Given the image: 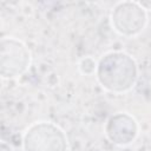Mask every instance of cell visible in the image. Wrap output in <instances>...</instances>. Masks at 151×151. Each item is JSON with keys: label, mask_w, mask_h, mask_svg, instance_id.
<instances>
[{"label": "cell", "mask_w": 151, "mask_h": 151, "mask_svg": "<svg viewBox=\"0 0 151 151\" xmlns=\"http://www.w3.org/2000/svg\"><path fill=\"white\" fill-rule=\"evenodd\" d=\"M147 12L138 2H118L111 12V24L114 31L125 37L139 34L146 26Z\"/></svg>", "instance_id": "3"}, {"label": "cell", "mask_w": 151, "mask_h": 151, "mask_svg": "<svg viewBox=\"0 0 151 151\" xmlns=\"http://www.w3.org/2000/svg\"><path fill=\"white\" fill-rule=\"evenodd\" d=\"M106 134L113 144L120 146L129 145L133 143L138 134L137 122L127 113H117L109 119Z\"/></svg>", "instance_id": "5"}, {"label": "cell", "mask_w": 151, "mask_h": 151, "mask_svg": "<svg viewBox=\"0 0 151 151\" xmlns=\"http://www.w3.org/2000/svg\"><path fill=\"white\" fill-rule=\"evenodd\" d=\"M31 64L28 47L13 37L1 39L0 66L2 78H17L25 73Z\"/></svg>", "instance_id": "4"}, {"label": "cell", "mask_w": 151, "mask_h": 151, "mask_svg": "<svg viewBox=\"0 0 151 151\" xmlns=\"http://www.w3.org/2000/svg\"><path fill=\"white\" fill-rule=\"evenodd\" d=\"M67 139L64 131L53 123L39 122L24 134L25 151H66Z\"/></svg>", "instance_id": "2"}, {"label": "cell", "mask_w": 151, "mask_h": 151, "mask_svg": "<svg viewBox=\"0 0 151 151\" xmlns=\"http://www.w3.org/2000/svg\"><path fill=\"white\" fill-rule=\"evenodd\" d=\"M96 70L100 85L114 93L131 90L138 77L136 61L124 52H109L104 54Z\"/></svg>", "instance_id": "1"}, {"label": "cell", "mask_w": 151, "mask_h": 151, "mask_svg": "<svg viewBox=\"0 0 151 151\" xmlns=\"http://www.w3.org/2000/svg\"><path fill=\"white\" fill-rule=\"evenodd\" d=\"M1 151H13V150H12L5 142H2V143H1Z\"/></svg>", "instance_id": "6"}]
</instances>
